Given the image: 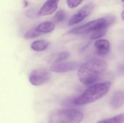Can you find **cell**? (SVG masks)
I'll return each mask as SVG.
<instances>
[{
  "instance_id": "cell-1",
  "label": "cell",
  "mask_w": 124,
  "mask_h": 123,
  "mask_svg": "<svg viewBox=\"0 0 124 123\" xmlns=\"http://www.w3.org/2000/svg\"><path fill=\"white\" fill-rule=\"evenodd\" d=\"M107 68V64L104 61L94 58L87 61L79 68L78 72L79 79L86 85H90L95 83L100 76Z\"/></svg>"
},
{
  "instance_id": "cell-2",
  "label": "cell",
  "mask_w": 124,
  "mask_h": 123,
  "mask_svg": "<svg viewBox=\"0 0 124 123\" xmlns=\"http://www.w3.org/2000/svg\"><path fill=\"white\" fill-rule=\"evenodd\" d=\"M111 86V83L108 81L94 84L75 99L74 104L80 105L94 102L105 95Z\"/></svg>"
},
{
  "instance_id": "cell-3",
  "label": "cell",
  "mask_w": 124,
  "mask_h": 123,
  "mask_svg": "<svg viewBox=\"0 0 124 123\" xmlns=\"http://www.w3.org/2000/svg\"><path fill=\"white\" fill-rule=\"evenodd\" d=\"M84 115L80 110L75 109H65L52 112L49 117L50 123H77L83 120Z\"/></svg>"
},
{
  "instance_id": "cell-4",
  "label": "cell",
  "mask_w": 124,
  "mask_h": 123,
  "mask_svg": "<svg viewBox=\"0 0 124 123\" xmlns=\"http://www.w3.org/2000/svg\"><path fill=\"white\" fill-rule=\"evenodd\" d=\"M114 20V19L112 17H108V19L100 18L89 22L80 26L73 28L69 32L72 34H81L85 32L94 31L105 26H108L113 22Z\"/></svg>"
},
{
  "instance_id": "cell-5",
  "label": "cell",
  "mask_w": 124,
  "mask_h": 123,
  "mask_svg": "<svg viewBox=\"0 0 124 123\" xmlns=\"http://www.w3.org/2000/svg\"><path fill=\"white\" fill-rule=\"evenodd\" d=\"M30 82L35 86H40L47 83L50 79L49 72L43 68L33 70L29 76Z\"/></svg>"
},
{
  "instance_id": "cell-6",
  "label": "cell",
  "mask_w": 124,
  "mask_h": 123,
  "mask_svg": "<svg viewBox=\"0 0 124 123\" xmlns=\"http://www.w3.org/2000/svg\"><path fill=\"white\" fill-rule=\"evenodd\" d=\"M94 8L92 3H89L82 7L76 13L73 15L68 22L69 26L76 24L83 21L92 13Z\"/></svg>"
},
{
  "instance_id": "cell-7",
  "label": "cell",
  "mask_w": 124,
  "mask_h": 123,
  "mask_svg": "<svg viewBox=\"0 0 124 123\" xmlns=\"http://www.w3.org/2000/svg\"><path fill=\"white\" fill-rule=\"evenodd\" d=\"M78 66V64L76 62L61 61L53 63L51 69L52 71L56 73H65L74 70Z\"/></svg>"
},
{
  "instance_id": "cell-8",
  "label": "cell",
  "mask_w": 124,
  "mask_h": 123,
  "mask_svg": "<svg viewBox=\"0 0 124 123\" xmlns=\"http://www.w3.org/2000/svg\"><path fill=\"white\" fill-rule=\"evenodd\" d=\"M60 0H47L38 12L40 16H47L53 13L58 8Z\"/></svg>"
},
{
  "instance_id": "cell-9",
  "label": "cell",
  "mask_w": 124,
  "mask_h": 123,
  "mask_svg": "<svg viewBox=\"0 0 124 123\" xmlns=\"http://www.w3.org/2000/svg\"><path fill=\"white\" fill-rule=\"evenodd\" d=\"M95 52L100 56H104L108 54L110 49L109 41L106 39L97 40L94 44Z\"/></svg>"
},
{
  "instance_id": "cell-10",
  "label": "cell",
  "mask_w": 124,
  "mask_h": 123,
  "mask_svg": "<svg viewBox=\"0 0 124 123\" xmlns=\"http://www.w3.org/2000/svg\"><path fill=\"white\" fill-rule=\"evenodd\" d=\"M124 103V92L122 90L116 91L113 94L110 100V105L113 108L117 109Z\"/></svg>"
},
{
  "instance_id": "cell-11",
  "label": "cell",
  "mask_w": 124,
  "mask_h": 123,
  "mask_svg": "<svg viewBox=\"0 0 124 123\" xmlns=\"http://www.w3.org/2000/svg\"><path fill=\"white\" fill-rule=\"evenodd\" d=\"M55 26L52 22L46 21L39 25L35 29L36 30L42 34L51 32L54 30Z\"/></svg>"
},
{
  "instance_id": "cell-12",
  "label": "cell",
  "mask_w": 124,
  "mask_h": 123,
  "mask_svg": "<svg viewBox=\"0 0 124 123\" xmlns=\"http://www.w3.org/2000/svg\"><path fill=\"white\" fill-rule=\"evenodd\" d=\"M70 55V53L66 51L54 53L51 55L49 58V61L50 62L53 63L61 62L64 59L68 58Z\"/></svg>"
},
{
  "instance_id": "cell-13",
  "label": "cell",
  "mask_w": 124,
  "mask_h": 123,
  "mask_svg": "<svg viewBox=\"0 0 124 123\" xmlns=\"http://www.w3.org/2000/svg\"><path fill=\"white\" fill-rule=\"evenodd\" d=\"M49 45V43L44 40H36L31 45V48L36 51H40L45 50L47 49Z\"/></svg>"
},
{
  "instance_id": "cell-14",
  "label": "cell",
  "mask_w": 124,
  "mask_h": 123,
  "mask_svg": "<svg viewBox=\"0 0 124 123\" xmlns=\"http://www.w3.org/2000/svg\"><path fill=\"white\" fill-rule=\"evenodd\" d=\"M108 26H105L93 31L90 38L93 39H96L102 37L106 34Z\"/></svg>"
},
{
  "instance_id": "cell-15",
  "label": "cell",
  "mask_w": 124,
  "mask_h": 123,
  "mask_svg": "<svg viewBox=\"0 0 124 123\" xmlns=\"http://www.w3.org/2000/svg\"><path fill=\"white\" fill-rule=\"evenodd\" d=\"M124 114L116 116L113 117L99 121L98 123H124Z\"/></svg>"
},
{
  "instance_id": "cell-16",
  "label": "cell",
  "mask_w": 124,
  "mask_h": 123,
  "mask_svg": "<svg viewBox=\"0 0 124 123\" xmlns=\"http://www.w3.org/2000/svg\"><path fill=\"white\" fill-rule=\"evenodd\" d=\"M66 17V14L64 10H59L54 15V19L57 22H61L65 19Z\"/></svg>"
},
{
  "instance_id": "cell-17",
  "label": "cell",
  "mask_w": 124,
  "mask_h": 123,
  "mask_svg": "<svg viewBox=\"0 0 124 123\" xmlns=\"http://www.w3.org/2000/svg\"><path fill=\"white\" fill-rule=\"evenodd\" d=\"M42 34V33L36 31L35 28L28 31L25 34V38L27 39H32L37 37Z\"/></svg>"
},
{
  "instance_id": "cell-18",
  "label": "cell",
  "mask_w": 124,
  "mask_h": 123,
  "mask_svg": "<svg viewBox=\"0 0 124 123\" xmlns=\"http://www.w3.org/2000/svg\"><path fill=\"white\" fill-rule=\"evenodd\" d=\"M84 0H66L67 5L69 8H74L78 6Z\"/></svg>"
},
{
  "instance_id": "cell-19",
  "label": "cell",
  "mask_w": 124,
  "mask_h": 123,
  "mask_svg": "<svg viewBox=\"0 0 124 123\" xmlns=\"http://www.w3.org/2000/svg\"><path fill=\"white\" fill-rule=\"evenodd\" d=\"M121 16L122 19L124 20V11L122 12V13Z\"/></svg>"
},
{
  "instance_id": "cell-20",
  "label": "cell",
  "mask_w": 124,
  "mask_h": 123,
  "mask_svg": "<svg viewBox=\"0 0 124 123\" xmlns=\"http://www.w3.org/2000/svg\"><path fill=\"white\" fill-rule=\"evenodd\" d=\"M121 0L122 1H124V0Z\"/></svg>"
}]
</instances>
